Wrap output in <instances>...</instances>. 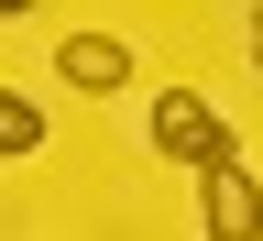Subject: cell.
I'll list each match as a JSON object with an SVG mask.
<instances>
[{"mask_svg":"<svg viewBox=\"0 0 263 241\" xmlns=\"http://www.w3.org/2000/svg\"><path fill=\"white\" fill-rule=\"evenodd\" d=\"M143 132H154V154H164V164H186V176H197V164H230V154H241V143H230V121H219L197 88H154Z\"/></svg>","mask_w":263,"mask_h":241,"instance_id":"1","label":"cell"},{"mask_svg":"<svg viewBox=\"0 0 263 241\" xmlns=\"http://www.w3.org/2000/svg\"><path fill=\"white\" fill-rule=\"evenodd\" d=\"M197 230H209V241H263V176L241 154H230V164H197Z\"/></svg>","mask_w":263,"mask_h":241,"instance_id":"2","label":"cell"},{"mask_svg":"<svg viewBox=\"0 0 263 241\" xmlns=\"http://www.w3.org/2000/svg\"><path fill=\"white\" fill-rule=\"evenodd\" d=\"M55 77L88 88V99H110V88L132 77V44H121V33H77V44H55Z\"/></svg>","mask_w":263,"mask_h":241,"instance_id":"3","label":"cell"},{"mask_svg":"<svg viewBox=\"0 0 263 241\" xmlns=\"http://www.w3.org/2000/svg\"><path fill=\"white\" fill-rule=\"evenodd\" d=\"M33 143H44V110H33L22 88H0V164H11V154H33Z\"/></svg>","mask_w":263,"mask_h":241,"instance_id":"4","label":"cell"},{"mask_svg":"<svg viewBox=\"0 0 263 241\" xmlns=\"http://www.w3.org/2000/svg\"><path fill=\"white\" fill-rule=\"evenodd\" d=\"M252 66H263V11H252Z\"/></svg>","mask_w":263,"mask_h":241,"instance_id":"5","label":"cell"}]
</instances>
